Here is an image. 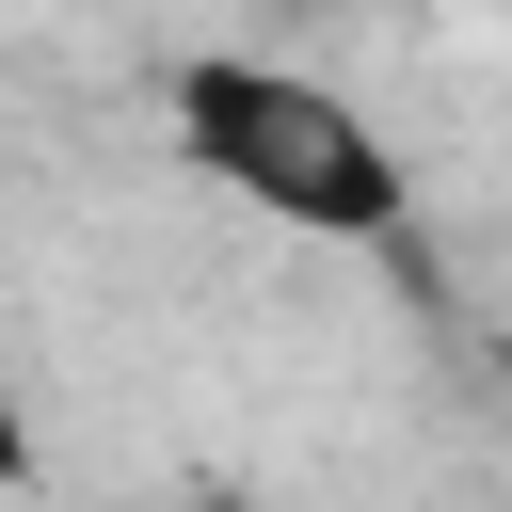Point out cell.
Segmentation results:
<instances>
[{
  "mask_svg": "<svg viewBox=\"0 0 512 512\" xmlns=\"http://www.w3.org/2000/svg\"><path fill=\"white\" fill-rule=\"evenodd\" d=\"M160 144L272 240H336V256H400L416 224V160L368 96H336L288 48H176L160 64Z\"/></svg>",
  "mask_w": 512,
  "mask_h": 512,
  "instance_id": "cell-1",
  "label": "cell"
},
{
  "mask_svg": "<svg viewBox=\"0 0 512 512\" xmlns=\"http://www.w3.org/2000/svg\"><path fill=\"white\" fill-rule=\"evenodd\" d=\"M32 480H48V448H32V400H16V384H0V512H16V496H32Z\"/></svg>",
  "mask_w": 512,
  "mask_h": 512,
  "instance_id": "cell-2",
  "label": "cell"
},
{
  "mask_svg": "<svg viewBox=\"0 0 512 512\" xmlns=\"http://www.w3.org/2000/svg\"><path fill=\"white\" fill-rule=\"evenodd\" d=\"M320 16H352V0H320Z\"/></svg>",
  "mask_w": 512,
  "mask_h": 512,
  "instance_id": "cell-3",
  "label": "cell"
}]
</instances>
